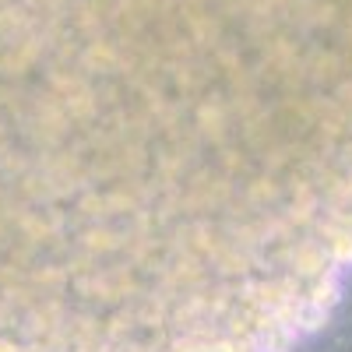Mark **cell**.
I'll return each instance as SVG.
<instances>
[{"instance_id":"cell-1","label":"cell","mask_w":352,"mask_h":352,"mask_svg":"<svg viewBox=\"0 0 352 352\" xmlns=\"http://www.w3.org/2000/svg\"><path fill=\"white\" fill-rule=\"evenodd\" d=\"M352 278V0H0V352H289Z\"/></svg>"}]
</instances>
